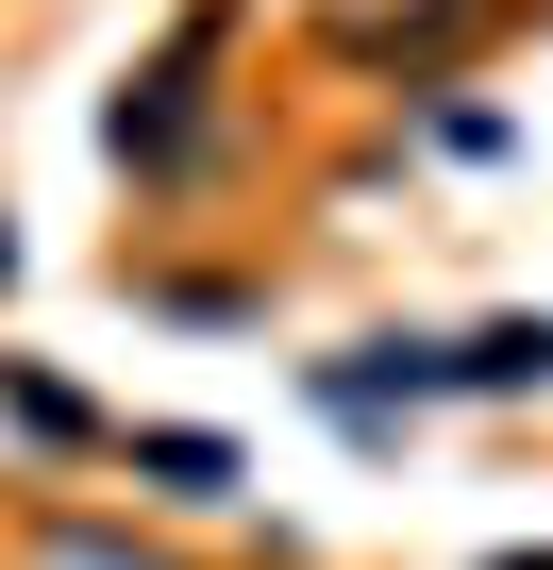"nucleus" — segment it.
I'll return each mask as SVG.
<instances>
[{
  "mask_svg": "<svg viewBox=\"0 0 553 570\" xmlns=\"http://www.w3.org/2000/svg\"><path fill=\"white\" fill-rule=\"evenodd\" d=\"M536 370H553V320H503V336L453 353V386H536Z\"/></svg>",
  "mask_w": 553,
  "mask_h": 570,
  "instance_id": "f257e3e1",
  "label": "nucleus"
}]
</instances>
